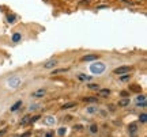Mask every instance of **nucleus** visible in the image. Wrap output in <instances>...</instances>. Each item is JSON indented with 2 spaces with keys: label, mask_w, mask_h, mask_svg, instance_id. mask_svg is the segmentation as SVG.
Listing matches in <instances>:
<instances>
[{
  "label": "nucleus",
  "mask_w": 147,
  "mask_h": 137,
  "mask_svg": "<svg viewBox=\"0 0 147 137\" xmlns=\"http://www.w3.org/2000/svg\"><path fill=\"white\" fill-rule=\"evenodd\" d=\"M56 64H57L56 60H49V61H46V62L44 64V68H45V69H49V68H55V67H56Z\"/></svg>",
  "instance_id": "5"
},
{
  "label": "nucleus",
  "mask_w": 147,
  "mask_h": 137,
  "mask_svg": "<svg viewBox=\"0 0 147 137\" xmlns=\"http://www.w3.org/2000/svg\"><path fill=\"white\" fill-rule=\"evenodd\" d=\"M97 111H98L97 106H88V107L86 109V113H88V114H94V113H97Z\"/></svg>",
  "instance_id": "10"
},
{
  "label": "nucleus",
  "mask_w": 147,
  "mask_h": 137,
  "mask_svg": "<svg viewBox=\"0 0 147 137\" xmlns=\"http://www.w3.org/2000/svg\"><path fill=\"white\" fill-rule=\"evenodd\" d=\"M30 120H31V117H29V115L23 117L21 120V125H27V124H30Z\"/></svg>",
  "instance_id": "13"
},
{
  "label": "nucleus",
  "mask_w": 147,
  "mask_h": 137,
  "mask_svg": "<svg viewBox=\"0 0 147 137\" xmlns=\"http://www.w3.org/2000/svg\"><path fill=\"white\" fill-rule=\"evenodd\" d=\"M130 102H131L130 99H123L118 102V106H120V107H127V106H130Z\"/></svg>",
  "instance_id": "12"
},
{
  "label": "nucleus",
  "mask_w": 147,
  "mask_h": 137,
  "mask_svg": "<svg viewBox=\"0 0 147 137\" xmlns=\"http://www.w3.org/2000/svg\"><path fill=\"white\" fill-rule=\"evenodd\" d=\"M78 79H79L80 82H90V80H91V76L85 75V73H78Z\"/></svg>",
  "instance_id": "6"
},
{
  "label": "nucleus",
  "mask_w": 147,
  "mask_h": 137,
  "mask_svg": "<svg viewBox=\"0 0 147 137\" xmlns=\"http://www.w3.org/2000/svg\"><path fill=\"white\" fill-rule=\"evenodd\" d=\"M7 130H8V129H7V128H3V129H1V130H0V137H3L4 134L7 133Z\"/></svg>",
  "instance_id": "26"
},
{
  "label": "nucleus",
  "mask_w": 147,
  "mask_h": 137,
  "mask_svg": "<svg viewBox=\"0 0 147 137\" xmlns=\"http://www.w3.org/2000/svg\"><path fill=\"white\" fill-rule=\"evenodd\" d=\"M38 107H40V105H31V106H30V111H33V110H37Z\"/></svg>",
  "instance_id": "28"
},
{
  "label": "nucleus",
  "mask_w": 147,
  "mask_h": 137,
  "mask_svg": "<svg viewBox=\"0 0 147 137\" xmlns=\"http://www.w3.org/2000/svg\"><path fill=\"white\" fill-rule=\"evenodd\" d=\"M128 132H130L131 136H133V134L138 132V126H136V124H131V125H128Z\"/></svg>",
  "instance_id": "7"
},
{
  "label": "nucleus",
  "mask_w": 147,
  "mask_h": 137,
  "mask_svg": "<svg viewBox=\"0 0 147 137\" xmlns=\"http://www.w3.org/2000/svg\"><path fill=\"white\" fill-rule=\"evenodd\" d=\"M45 137H53V133H52V132H49V133L45 134Z\"/></svg>",
  "instance_id": "32"
},
{
  "label": "nucleus",
  "mask_w": 147,
  "mask_h": 137,
  "mask_svg": "<svg viewBox=\"0 0 147 137\" xmlns=\"http://www.w3.org/2000/svg\"><path fill=\"white\" fill-rule=\"evenodd\" d=\"M132 71V67H128V65H124V67H118L113 71V73L116 75H124V73H130Z\"/></svg>",
  "instance_id": "2"
},
{
  "label": "nucleus",
  "mask_w": 147,
  "mask_h": 137,
  "mask_svg": "<svg viewBox=\"0 0 147 137\" xmlns=\"http://www.w3.org/2000/svg\"><path fill=\"white\" fill-rule=\"evenodd\" d=\"M45 94H46V91H45V90H38V91H35V92H33L31 96H35V98H42V96H45Z\"/></svg>",
  "instance_id": "8"
},
{
  "label": "nucleus",
  "mask_w": 147,
  "mask_h": 137,
  "mask_svg": "<svg viewBox=\"0 0 147 137\" xmlns=\"http://www.w3.org/2000/svg\"><path fill=\"white\" fill-rule=\"evenodd\" d=\"M75 106H76L75 102H68V103H64V105L61 106V109L63 110H68V109H72V107H75Z\"/></svg>",
  "instance_id": "9"
},
{
  "label": "nucleus",
  "mask_w": 147,
  "mask_h": 137,
  "mask_svg": "<svg viewBox=\"0 0 147 137\" xmlns=\"http://www.w3.org/2000/svg\"><path fill=\"white\" fill-rule=\"evenodd\" d=\"M7 21H8L10 23H12V22L15 21V16H14V15H8V16H7Z\"/></svg>",
  "instance_id": "25"
},
{
  "label": "nucleus",
  "mask_w": 147,
  "mask_h": 137,
  "mask_svg": "<svg viewBox=\"0 0 147 137\" xmlns=\"http://www.w3.org/2000/svg\"><path fill=\"white\" fill-rule=\"evenodd\" d=\"M109 94H110V90H109V88H102V90H100L101 96H108Z\"/></svg>",
  "instance_id": "14"
},
{
  "label": "nucleus",
  "mask_w": 147,
  "mask_h": 137,
  "mask_svg": "<svg viewBox=\"0 0 147 137\" xmlns=\"http://www.w3.org/2000/svg\"><path fill=\"white\" fill-rule=\"evenodd\" d=\"M97 60H98V54H86V56H83V57H82V61H86V62L97 61Z\"/></svg>",
  "instance_id": "4"
},
{
  "label": "nucleus",
  "mask_w": 147,
  "mask_h": 137,
  "mask_svg": "<svg viewBox=\"0 0 147 137\" xmlns=\"http://www.w3.org/2000/svg\"><path fill=\"white\" fill-rule=\"evenodd\" d=\"M46 124H48V125H55V124H56V120H55L53 117H48V118H46Z\"/></svg>",
  "instance_id": "20"
},
{
  "label": "nucleus",
  "mask_w": 147,
  "mask_h": 137,
  "mask_svg": "<svg viewBox=\"0 0 147 137\" xmlns=\"http://www.w3.org/2000/svg\"><path fill=\"white\" fill-rule=\"evenodd\" d=\"M7 83H8V87L16 88V87H19V84H21V79H19V77H16V76H14V77H10Z\"/></svg>",
  "instance_id": "3"
},
{
  "label": "nucleus",
  "mask_w": 147,
  "mask_h": 137,
  "mask_svg": "<svg viewBox=\"0 0 147 137\" xmlns=\"http://www.w3.org/2000/svg\"><path fill=\"white\" fill-rule=\"evenodd\" d=\"M59 134H60V136H64V134H65V128H60L59 129Z\"/></svg>",
  "instance_id": "27"
},
{
  "label": "nucleus",
  "mask_w": 147,
  "mask_h": 137,
  "mask_svg": "<svg viewBox=\"0 0 147 137\" xmlns=\"http://www.w3.org/2000/svg\"><path fill=\"white\" fill-rule=\"evenodd\" d=\"M90 132H91L93 134H95V133L98 132V126H97V125H91V126H90Z\"/></svg>",
  "instance_id": "22"
},
{
  "label": "nucleus",
  "mask_w": 147,
  "mask_h": 137,
  "mask_svg": "<svg viewBox=\"0 0 147 137\" xmlns=\"http://www.w3.org/2000/svg\"><path fill=\"white\" fill-rule=\"evenodd\" d=\"M136 106H139V107H143V109H144V107L147 106V105H146V100H144V102H136Z\"/></svg>",
  "instance_id": "24"
},
{
  "label": "nucleus",
  "mask_w": 147,
  "mask_h": 137,
  "mask_svg": "<svg viewBox=\"0 0 147 137\" xmlns=\"http://www.w3.org/2000/svg\"><path fill=\"white\" fill-rule=\"evenodd\" d=\"M120 95L123 96V98H125V96H128L130 94H128V91H121V92H120Z\"/></svg>",
  "instance_id": "31"
},
{
  "label": "nucleus",
  "mask_w": 147,
  "mask_h": 137,
  "mask_svg": "<svg viewBox=\"0 0 147 137\" xmlns=\"http://www.w3.org/2000/svg\"><path fill=\"white\" fill-rule=\"evenodd\" d=\"M146 100V96L144 95H139L138 98H136V102H144Z\"/></svg>",
  "instance_id": "23"
},
{
  "label": "nucleus",
  "mask_w": 147,
  "mask_h": 137,
  "mask_svg": "<svg viewBox=\"0 0 147 137\" xmlns=\"http://www.w3.org/2000/svg\"><path fill=\"white\" fill-rule=\"evenodd\" d=\"M87 87L90 88V90H100V86H98L97 83H90V84H87Z\"/></svg>",
  "instance_id": "19"
},
{
  "label": "nucleus",
  "mask_w": 147,
  "mask_h": 137,
  "mask_svg": "<svg viewBox=\"0 0 147 137\" xmlns=\"http://www.w3.org/2000/svg\"><path fill=\"white\" fill-rule=\"evenodd\" d=\"M105 64L103 62H93V64L90 65V71L94 75H101V73H103V71H105Z\"/></svg>",
  "instance_id": "1"
},
{
  "label": "nucleus",
  "mask_w": 147,
  "mask_h": 137,
  "mask_svg": "<svg viewBox=\"0 0 147 137\" xmlns=\"http://www.w3.org/2000/svg\"><path fill=\"white\" fill-rule=\"evenodd\" d=\"M40 120V115H35V117H33L31 120H30V124L31 122H35V121H38Z\"/></svg>",
  "instance_id": "30"
},
{
  "label": "nucleus",
  "mask_w": 147,
  "mask_h": 137,
  "mask_svg": "<svg viewBox=\"0 0 147 137\" xmlns=\"http://www.w3.org/2000/svg\"><path fill=\"white\" fill-rule=\"evenodd\" d=\"M68 68H59V69H55L52 71V75H57V73H63V72H67Z\"/></svg>",
  "instance_id": "16"
},
{
  "label": "nucleus",
  "mask_w": 147,
  "mask_h": 137,
  "mask_svg": "<svg viewBox=\"0 0 147 137\" xmlns=\"http://www.w3.org/2000/svg\"><path fill=\"white\" fill-rule=\"evenodd\" d=\"M139 120H140V122L146 124V121H147V115H146V113L140 114V115H139Z\"/></svg>",
  "instance_id": "21"
},
{
  "label": "nucleus",
  "mask_w": 147,
  "mask_h": 137,
  "mask_svg": "<svg viewBox=\"0 0 147 137\" xmlns=\"http://www.w3.org/2000/svg\"><path fill=\"white\" fill-rule=\"evenodd\" d=\"M130 77H131V75H130V73H127L125 76H123V77H121V80H123V82H125V80H128Z\"/></svg>",
  "instance_id": "29"
},
{
  "label": "nucleus",
  "mask_w": 147,
  "mask_h": 137,
  "mask_svg": "<svg viewBox=\"0 0 147 137\" xmlns=\"http://www.w3.org/2000/svg\"><path fill=\"white\" fill-rule=\"evenodd\" d=\"M21 106H22V102H21V100H18V102L15 103V105L12 106V107H11V111H16L18 109L21 107Z\"/></svg>",
  "instance_id": "18"
},
{
  "label": "nucleus",
  "mask_w": 147,
  "mask_h": 137,
  "mask_svg": "<svg viewBox=\"0 0 147 137\" xmlns=\"http://www.w3.org/2000/svg\"><path fill=\"white\" fill-rule=\"evenodd\" d=\"M130 90L133 91V92H140V91H142V87H140V86H136V84H131V86H130Z\"/></svg>",
  "instance_id": "11"
},
{
  "label": "nucleus",
  "mask_w": 147,
  "mask_h": 137,
  "mask_svg": "<svg viewBox=\"0 0 147 137\" xmlns=\"http://www.w3.org/2000/svg\"><path fill=\"white\" fill-rule=\"evenodd\" d=\"M21 38H22V35L19 34V33H15V34L12 35V41H14V42H19V41H21Z\"/></svg>",
  "instance_id": "17"
},
{
  "label": "nucleus",
  "mask_w": 147,
  "mask_h": 137,
  "mask_svg": "<svg viewBox=\"0 0 147 137\" xmlns=\"http://www.w3.org/2000/svg\"><path fill=\"white\" fill-rule=\"evenodd\" d=\"M85 102H88V103H95L97 102V98L95 96H88V98H83Z\"/></svg>",
  "instance_id": "15"
}]
</instances>
